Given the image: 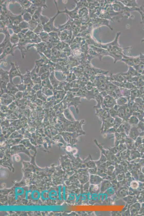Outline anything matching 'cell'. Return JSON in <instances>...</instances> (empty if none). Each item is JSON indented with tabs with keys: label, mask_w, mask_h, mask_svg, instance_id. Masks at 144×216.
<instances>
[{
	"label": "cell",
	"mask_w": 144,
	"mask_h": 216,
	"mask_svg": "<svg viewBox=\"0 0 144 216\" xmlns=\"http://www.w3.org/2000/svg\"><path fill=\"white\" fill-rule=\"evenodd\" d=\"M107 90H113L114 91L116 89L118 88V87L116 86L113 83H107Z\"/></svg>",
	"instance_id": "18"
},
{
	"label": "cell",
	"mask_w": 144,
	"mask_h": 216,
	"mask_svg": "<svg viewBox=\"0 0 144 216\" xmlns=\"http://www.w3.org/2000/svg\"><path fill=\"white\" fill-rule=\"evenodd\" d=\"M124 109L125 115L124 121H128L129 118L132 115L133 112L131 111V110L128 107L127 104L124 105Z\"/></svg>",
	"instance_id": "7"
},
{
	"label": "cell",
	"mask_w": 144,
	"mask_h": 216,
	"mask_svg": "<svg viewBox=\"0 0 144 216\" xmlns=\"http://www.w3.org/2000/svg\"><path fill=\"white\" fill-rule=\"evenodd\" d=\"M57 196V192L54 190H52L49 194V197L51 200H56Z\"/></svg>",
	"instance_id": "16"
},
{
	"label": "cell",
	"mask_w": 144,
	"mask_h": 216,
	"mask_svg": "<svg viewBox=\"0 0 144 216\" xmlns=\"http://www.w3.org/2000/svg\"><path fill=\"white\" fill-rule=\"evenodd\" d=\"M128 99L123 96L118 98L116 99V103L119 106H124L127 104L128 102Z\"/></svg>",
	"instance_id": "8"
},
{
	"label": "cell",
	"mask_w": 144,
	"mask_h": 216,
	"mask_svg": "<svg viewBox=\"0 0 144 216\" xmlns=\"http://www.w3.org/2000/svg\"><path fill=\"white\" fill-rule=\"evenodd\" d=\"M95 100L97 102V104L96 106H94V108L95 109H98L101 108V106L103 102L104 98L102 96V95L99 93L95 96Z\"/></svg>",
	"instance_id": "4"
},
{
	"label": "cell",
	"mask_w": 144,
	"mask_h": 216,
	"mask_svg": "<svg viewBox=\"0 0 144 216\" xmlns=\"http://www.w3.org/2000/svg\"><path fill=\"white\" fill-rule=\"evenodd\" d=\"M131 186L133 189H137L138 187V183L137 182H136V181H133V182H132L131 183Z\"/></svg>",
	"instance_id": "23"
},
{
	"label": "cell",
	"mask_w": 144,
	"mask_h": 216,
	"mask_svg": "<svg viewBox=\"0 0 144 216\" xmlns=\"http://www.w3.org/2000/svg\"><path fill=\"white\" fill-rule=\"evenodd\" d=\"M24 192V190L23 188H16L15 190V194L16 196L17 197L18 196L21 195L23 194Z\"/></svg>",
	"instance_id": "20"
},
{
	"label": "cell",
	"mask_w": 144,
	"mask_h": 216,
	"mask_svg": "<svg viewBox=\"0 0 144 216\" xmlns=\"http://www.w3.org/2000/svg\"><path fill=\"white\" fill-rule=\"evenodd\" d=\"M49 191L46 190L42 192L41 194V197L42 199L44 200H46L49 199Z\"/></svg>",
	"instance_id": "19"
},
{
	"label": "cell",
	"mask_w": 144,
	"mask_h": 216,
	"mask_svg": "<svg viewBox=\"0 0 144 216\" xmlns=\"http://www.w3.org/2000/svg\"><path fill=\"white\" fill-rule=\"evenodd\" d=\"M109 115L110 117L115 118L116 117H117V111L114 109L113 108H112L109 109L108 110Z\"/></svg>",
	"instance_id": "17"
},
{
	"label": "cell",
	"mask_w": 144,
	"mask_h": 216,
	"mask_svg": "<svg viewBox=\"0 0 144 216\" xmlns=\"http://www.w3.org/2000/svg\"><path fill=\"white\" fill-rule=\"evenodd\" d=\"M116 103V99L107 95L104 98L103 105L107 109L113 108Z\"/></svg>",
	"instance_id": "2"
},
{
	"label": "cell",
	"mask_w": 144,
	"mask_h": 216,
	"mask_svg": "<svg viewBox=\"0 0 144 216\" xmlns=\"http://www.w3.org/2000/svg\"><path fill=\"white\" fill-rule=\"evenodd\" d=\"M138 134L137 128L135 126H132L129 134V137L132 140H135Z\"/></svg>",
	"instance_id": "5"
},
{
	"label": "cell",
	"mask_w": 144,
	"mask_h": 216,
	"mask_svg": "<svg viewBox=\"0 0 144 216\" xmlns=\"http://www.w3.org/2000/svg\"><path fill=\"white\" fill-rule=\"evenodd\" d=\"M121 126L125 134L127 135H128L129 131L132 127L129 122L127 121H124Z\"/></svg>",
	"instance_id": "6"
},
{
	"label": "cell",
	"mask_w": 144,
	"mask_h": 216,
	"mask_svg": "<svg viewBox=\"0 0 144 216\" xmlns=\"http://www.w3.org/2000/svg\"><path fill=\"white\" fill-rule=\"evenodd\" d=\"M114 123V118L111 117L102 121L101 129V133H105L107 130L113 127Z\"/></svg>",
	"instance_id": "1"
},
{
	"label": "cell",
	"mask_w": 144,
	"mask_h": 216,
	"mask_svg": "<svg viewBox=\"0 0 144 216\" xmlns=\"http://www.w3.org/2000/svg\"><path fill=\"white\" fill-rule=\"evenodd\" d=\"M123 96L128 98L129 99L131 95V90L123 88H120Z\"/></svg>",
	"instance_id": "13"
},
{
	"label": "cell",
	"mask_w": 144,
	"mask_h": 216,
	"mask_svg": "<svg viewBox=\"0 0 144 216\" xmlns=\"http://www.w3.org/2000/svg\"><path fill=\"white\" fill-rule=\"evenodd\" d=\"M34 4L35 5H37V6H43L44 7H46V8H47V6L45 4H43V3L45 2V1H34Z\"/></svg>",
	"instance_id": "22"
},
{
	"label": "cell",
	"mask_w": 144,
	"mask_h": 216,
	"mask_svg": "<svg viewBox=\"0 0 144 216\" xmlns=\"http://www.w3.org/2000/svg\"><path fill=\"white\" fill-rule=\"evenodd\" d=\"M107 90V95H109L110 96L116 99H117L118 97L114 91H113V90Z\"/></svg>",
	"instance_id": "21"
},
{
	"label": "cell",
	"mask_w": 144,
	"mask_h": 216,
	"mask_svg": "<svg viewBox=\"0 0 144 216\" xmlns=\"http://www.w3.org/2000/svg\"><path fill=\"white\" fill-rule=\"evenodd\" d=\"M128 121L130 124L131 126H135L138 123V120L137 117L133 115H132L128 119Z\"/></svg>",
	"instance_id": "11"
},
{
	"label": "cell",
	"mask_w": 144,
	"mask_h": 216,
	"mask_svg": "<svg viewBox=\"0 0 144 216\" xmlns=\"http://www.w3.org/2000/svg\"><path fill=\"white\" fill-rule=\"evenodd\" d=\"M123 121L124 120L118 117H116L114 118V123L113 127L117 130Z\"/></svg>",
	"instance_id": "12"
},
{
	"label": "cell",
	"mask_w": 144,
	"mask_h": 216,
	"mask_svg": "<svg viewBox=\"0 0 144 216\" xmlns=\"http://www.w3.org/2000/svg\"><path fill=\"white\" fill-rule=\"evenodd\" d=\"M95 115H96L102 121H103L110 117L109 111L107 110L103 109L101 108L100 109H95Z\"/></svg>",
	"instance_id": "3"
},
{
	"label": "cell",
	"mask_w": 144,
	"mask_h": 216,
	"mask_svg": "<svg viewBox=\"0 0 144 216\" xmlns=\"http://www.w3.org/2000/svg\"><path fill=\"white\" fill-rule=\"evenodd\" d=\"M91 183L93 184H99L102 181V179L99 176L92 175L91 176Z\"/></svg>",
	"instance_id": "14"
},
{
	"label": "cell",
	"mask_w": 144,
	"mask_h": 216,
	"mask_svg": "<svg viewBox=\"0 0 144 216\" xmlns=\"http://www.w3.org/2000/svg\"><path fill=\"white\" fill-rule=\"evenodd\" d=\"M117 117L122 119L124 121L125 115L124 109V106H120L119 109L117 111Z\"/></svg>",
	"instance_id": "10"
},
{
	"label": "cell",
	"mask_w": 144,
	"mask_h": 216,
	"mask_svg": "<svg viewBox=\"0 0 144 216\" xmlns=\"http://www.w3.org/2000/svg\"><path fill=\"white\" fill-rule=\"evenodd\" d=\"M13 46H12L10 42L9 41L8 42V43L7 44V46L4 49V51L3 54L1 56V57H5L6 55L10 53H12V48Z\"/></svg>",
	"instance_id": "9"
},
{
	"label": "cell",
	"mask_w": 144,
	"mask_h": 216,
	"mask_svg": "<svg viewBox=\"0 0 144 216\" xmlns=\"http://www.w3.org/2000/svg\"><path fill=\"white\" fill-rule=\"evenodd\" d=\"M40 197V194L39 191L35 190L32 192L31 197L34 200H38Z\"/></svg>",
	"instance_id": "15"
},
{
	"label": "cell",
	"mask_w": 144,
	"mask_h": 216,
	"mask_svg": "<svg viewBox=\"0 0 144 216\" xmlns=\"http://www.w3.org/2000/svg\"><path fill=\"white\" fill-rule=\"evenodd\" d=\"M114 91L116 95L117 96L118 98L120 97L123 96L120 88H118L117 89H116L115 90H114Z\"/></svg>",
	"instance_id": "24"
}]
</instances>
